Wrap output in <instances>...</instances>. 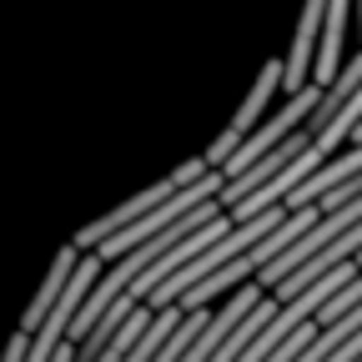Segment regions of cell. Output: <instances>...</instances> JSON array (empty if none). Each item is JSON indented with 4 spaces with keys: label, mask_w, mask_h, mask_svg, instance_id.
<instances>
[{
    "label": "cell",
    "mask_w": 362,
    "mask_h": 362,
    "mask_svg": "<svg viewBox=\"0 0 362 362\" xmlns=\"http://www.w3.org/2000/svg\"><path fill=\"white\" fill-rule=\"evenodd\" d=\"M277 96H287V61H267L262 76H257V86L247 90V101L237 106V116L226 121V131L206 146V161H211V166H226V156H232L247 136L267 121V111H272V101H277Z\"/></svg>",
    "instance_id": "6da1fadb"
},
{
    "label": "cell",
    "mask_w": 362,
    "mask_h": 362,
    "mask_svg": "<svg viewBox=\"0 0 362 362\" xmlns=\"http://www.w3.org/2000/svg\"><path fill=\"white\" fill-rule=\"evenodd\" d=\"M171 192H176V181H171V176H166V181H156V187H146V192H136V197H131V202H121L116 211H106V216H96V221H86L81 232H76V247L96 252V247H101L106 237H116L121 226H131L136 216H146L151 206H161V202H166Z\"/></svg>",
    "instance_id": "7a4b0ae2"
},
{
    "label": "cell",
    "mask_w": 362,
    "mask_h": 362,
    "mask_svg": "<svg viewBox=\"0 0 362 362\" xmlns=\"http://www.w3.org/2000/svg\"><path fill=\"white\" fill-rule=\"evenodd\" d=\"M322 16H327V0H307V6H302L292 51L282 56L287 61V90H302L312 81V71H317V51H322Z\"/></svg>",
    "instance_id": "3957f363"
},
{
    "label": "cell",
    "mask_w": 362,
    "mask_h": 362,
    "mask_svg": "<svg viewBox=\"0 0 362 362\" xmlns=\"http://www.w3.org/2000/svg\"><path fill=\"white\" fill-rule=\"evenodd\" d=\"M81 252L86 247H76V242H66L61 252H56V262H51V272H45V282H40V292L30 297V307H25V317H21V327H40L45 322V312L56 307V297L66 292V282H71V272H76V262H81Z\"/></svg>",
    "instance_id": "277c9868"
},
{
    "label": "cell",
    "mask_w": 362,
    "mask_h": 362,
    "mask_svg": "<svg viewBox=\"0 0 362 362\" xmlns=\"http://www.w3.org/2000/svg\"><path fill=\"white\" fill-rule=\"evenodd\" d=\"M30 347H35V332L21 327V332L6 342V357H0V362H30Z\"/></svg>",
    "instance_id": "5b68a950"
},
{
    "label": "cell",
    "mask_w": 362,
    "mask_h": 362,
    "mask_svg": "<svg viewBox=\"0 0 362 362\" xmlns=\"http://www.w3.org/2000/svg\"><path fill=\"white\" fill-rule=\"evenodd\" d=\"M211 171V161L206 156H192V161H181L176 171H171V181H176V187H187V181H197V176H206Z\"/></svg>",
    "instance_id": "8992f818"
},
{
    "label": "cell",
    "mask_w": 362,
    "mask_h": 362,
    "mask_svg": "<svg viewBox=\"0 0 362 362\" xmlns=\"http://www.w3.org/2000/svg\"><path fill=\"white\" fill-rule=\"evenodd\" d=\"M357 35H362V0H357Z\"/></svg>",
    "instance_id": "52a82bcc"
},
{
    "label": "cell",
    "mask_w": 362,
    "mask_h": 362,
    "mask_svg": "<svg viewBox=\"0 0 362 362\" xmlns=\"http://www.w3.org/2000/svg\"><path fill=\"white\" fill-rule=\"evenodd\" d=\"M352 141H362V121H357V131H352Z\"/></svg>",
    "instance_id": "ba28073f"
}]
</instances>
